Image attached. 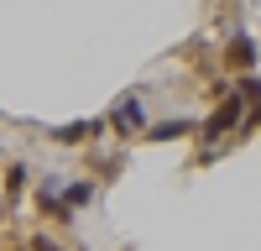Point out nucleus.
Here are the masks:
<instances>
[{"instance_id":"obj_1","label":"nucleus","mask_w":261,"mask_h":251,"mask_svg":"<svg viewBox=\"0 0 261 251\" xmlns=\"http://www.w3.org/2000/svg\"><path fill=\"white\" fill-rule=\"evenodd\" d=\"M146 99H141V89H125V94H115L110 99V110H105V131H115V141H136V136H146Z\"/></svg>"},{"instance_id":"obj_2","label":"nucleus","mask_w":261,"mask_h":251,"mask_svg":"<svg viewBox=\"0 0 261 251\" xmlns=\"http://www.w3.org/2000/svg\"><path fill=\"white\" fill-rule=\"evenodd\" d=\"M241 115H246V99L235 94V89H225V99L214 105V110H209L204 120H193V136L214 146V141H225L230 131H241Z\"/></svg>"},{"instance_id":"obj_3","label":"nucleus","mask_w":261,"mask_h":251,"mask_svg":"<svg viewBox=\"0 0 261 251\" xmlns=\"http://www.w3.org/2000/svg\"><path fill=\"white\" fill-rule=\"evenodd\" d=\"M32 204H37V215H47L53 225H73V209L63 204V178L58 173H42L32 183Z\"/></svg>"},{"instance_id":"obj_4","label":"nucleus","mask_w":261,"mask_h":251,"mask_svg":"<svg viewBox=\"0 0 261 251\" xmlns=\"http://www.w3.org/2000/svg\"><path fill=\"white\" fill-rule=\"evenodd\" d=\"M105 136V115H84V120H68V126H53L47 141L53 146H89Z\"/></svg>"},{"instance_id":"obj_5","label":"nucleus","mask_w":261,"mask_h":251,"mask_svg":"<svg viewBox=\"0 0 261 251\" xmlns=\"http://www.w3.org/2000/svg\"><path fill=\"white\" fill-rule=\"evenodd\" d=\"M32 188V167L27 162H6V178H0V199H6V209H16L21 199H27Z\"/></svg>"},{"instance_id":"obj_6","label":"nucleus","mask_w":261,"mask_h":251,"mask_svg":"<svg viewBox=\"0 0 261 251\" xmlns=\"http://www.w3.org/2000/svg\"><path fill=\"white\" fill-rule=\"evenodd\" d=\"M256 58H261V53H256V42H251L246 32H235V37L225 42V68H235V73H251V68H256Z\"/></svg>"},{"instance_id":"obj_7","label":"nucleus","mask_w":261,"mask_h":251,"mask_svg":"<svg viewBox=\"0 0 261 251\" xmlns=\"http://www.w3.org/2000/svg\"><path fill=\"white\" fill-rule=\"evenodd\" d=\"M94 194H99V183H94V178H63V204H68L73 215H79V209H89Z\"/></svg>"},{"instance_id":"obj_8","label":"nucleus","mask_w":261,"mask_h":251,"mask_svg":"<svg viewBox=\"0 0 261 251\" xmlns=\"http://www.w3.org/2000/svg\"><path fill=\"white\" fill-rule=\"evenodd\" d=\"M193 136V120H157V126H146V141H183Z\"/></svg>"},{"instance_id":"obj_9","label":"nucleus","mask_w":261,"mask_h":251,"mask_svg":"<svg viewBox=\"0 0 261 251\" xmlns=\"http://www.w3.org/2000/svg\"><path fill=\"white\" fill-rule=\"evenodd\" d=\"M235 94L246 99V110H251V105H261V73H241V84H235Z\"/></svg>"},{"instance_id":"obj_10","label":"nucleus","mask_w":261,"mask_h":251,"mask_svg":"<svg viewBox=\"0 0 261 251\" xmlns=\"http://www.w3.org/2000/svg\"><path fill=\"white\" fill-rule=\"evenodd\" d=\"M27 251H68V246H58L47 230H32V241H27Z\"/></svg>"},{"instance_id":"obj_11","label":"nucleus","mask_w":261,"mask_h":251,"mask_svg":"<svg viewBox=\"0 0 261 251\" xmlns=\"http://www.w3.org/2000/svg\"><path fill=\"white\" fill-rule=\"evenodd\" d=\"M251 131H261V105H251V115H241V136H251Z\"/></svg>"},{"instance_id":"obj_12","label":"nucleus","mask_w":261,"mask_h":251,"mask_svg":"<svg viewBox=\"0 0 261 251\" xmlns=\"http://www.w3.org/2000/svg\"><path fill=\"white\" fill-rule=\"evenodd\" d=\"M120 167H125V157H110V162L99 167V178H105V183H110V178H120Z\"/></svg>"},{"instance_id":"obj_13","label":"nucleus","mask_w":261,"mask_h":251,"mask_svg":"<svg viewBox=\"0 0 261 251\" xmlns=\"http://www.w3.org/2000/svg\"><path fill=\"white\" fill-rule=\"evenodd\" d=\"M0 167H6V152H0Z\"/></svg>"},{"instance_id":"obj_14","label":"nucleus","mask_w":261,"mask_h":251,"mask_svg":"<svg viewBox=\"0 0 261 251\" xmlns=\"http://www.w3.org/2000/svg\"><path fill=\"white\" fill-rule=\"evenodd\" d=\"M16 251H27V241H21V246H16Z\"/></svg>"}]
</instances>
